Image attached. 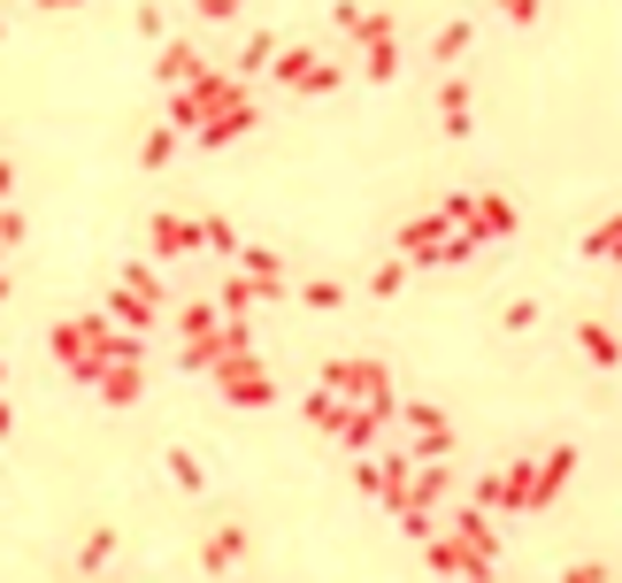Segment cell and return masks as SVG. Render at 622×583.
<instances>
[{"label":"cell","instance_id":"12","mask_svg":"<svg viewBox=\"0 0 622 583\" xmlns=\"http://www.w3.org/2000/svg\"><path fill=\"white\" fill-rule=\"evenodd\" d=\"M431 499H446V468H423V476L400 491V507H431Z\"/></svg>","mask_w":622,"mask_h":583},{"label":"cell","instance_id":"9","mask_svg":"<svg viewBox=\"0 0 622 583\" xmlns=\"http://www.w3.org/2000/svg\"><path fill=\"white\" fill-rule=\"evenodd\" d=\"M584 254H592V262H622V215H608V223L584 231Z\"/></svg>","mask_w":622,"mask_h":583},{"label":"cell","instance_id":"13","mask_svg":"<svg viewBox=\"0 0 622 583\" xmlns=\"http://www.w3.org/2000/svg\"><path fill=\"white\" fill-rule=\"evenodd\" d=\"M439 108H446V139H468V85H462V77L446 85V100H439Z\"/></svg>","mask_w":622,"mask_h":583},{"label":"cell","instance_id":"15","mask_svg":"<svg viewBox=\"0 0 622 583\" xmlns=\"http://www.w3.org/2000/svg\"><path fill=\"white\" fill-rule=\"evenodd\" d=\"M161 77H169V85H177V77H200V62H192L185 46H169V54H161Z\"/></svg>","mask_w":622,"mask_h":583},{"label":"cell","instance_id":"17","mask_svg":"<svg viewBox=\"0 0 622 583\" xmlns=\"http://www.w3.org/2000/svg\"><path fill=\"white\" fill-rule=\"evenodd\" d=\"M169 468H177V484H185V491H200V460H192V453H169Z\"/></svg>","mask_w":622,"mask_h":583},{"label":"cell","instance_id":"18","mask_svg":"<svg viewBox=\"0 0 622 583\" xmlns=\"http://www.w3.org/2000/svg\"><path fill=\"white\" fill-rule=\"evenodd\" d=\"M15 239H23V215H8V208H0V254H8Z\"/></svg>","mask_w":622,"mask_h":583},{"label":"cell","instance_id":"16","mask_svg":"<svg viewBox=\"0 0 622 583\" xmlns=\"http://www.w3.org/2000/svg\"><path fill=\"white\" fill-rule=\"evenodd\" d=\"M108 553H116V530H93V538H85V553H77V561H85V569H101V561H108Z\"/></svg>","mask_w":622,"mask_h":583},{"label":"cell","instance_id":"5","mask_svg":"<svg viewBox=\"0 0 622 583\" xmlns=\"http://www.w3.org/2000/svg\"><path fill=\"white\" fill-rule=\"evenodd\" d=\"M577 346H584V361H592V369H622V338L608 330V322H584V330H577Z\"/></svg>","mask_w":622,"mask_h":583},{"label":"cell","instance_id":"22","mask_svg":"<svg viewBox=\"0 0 622 583\" xmlns=\"http://www.w3.org/2000/svg\"><path fill=\"white\" fill-rule=\"evenodd\" d=\"M8 431H15V415H8V400H0V437H8Z\"/></svg>","mask_w":622,"mask_h":583},{"label":"cell","instance_id":"21","mask_svg":"<svg viewBox=\"0 0 622 583\" xmlns=\"http://www.w3.org/2000/svg\"><path fill=\"white\" fill-rule=\"evenodd\" d=\"M200 8H208V15H231V8H239V0H200Z\"/></svg>","mask_w":622,"mask_h":583},{"label":"cell","instance_id":"10","mask_svg":"<svg viewBox=\"0 0 622 583\" xmlns=\"http://www.w3.org/2000/svg\"><path fill=\"white\" fill-rule=\"evenodd\" d=\"M155 246H161V254H185V246H200V223H177V215H155Z\"/></svg>","mask_w":622,"mask_h":583},{"label":"cell","instance_id":"11","mask_svg":"<svg viewBox=\"0 0 622 583\" xmlns=\"http://www.w3.org/2000/svg\"><path fill=\"white\" fill-rule=\"evenodd\" d=\"M101 392H108V400H139V369H131V353L101 369Z\"/></svg>","mask_w":622,"mask_h":583},{"label":"cell","instance_id":"20","mask_svg":"<svg viewBox=\"0 0 622 583\" xmlns=\"http://www.w3.org/2000/svg\"><path fill=\"white\" fill-rule=\"evenodd\" d=\"M499 8H507L515 23H530V15H538V0H499Z\"/></svg>","mask_w":622,"mask_h":583},{"label":"cell","instance_id":"1","mask_svg":"<svg viewBox=\"0 0 622 583\" xmlns=\"http://www.w3.org/2000/svg\"><path fill=\"white\" fill-rule=\"evenodd\" d=\"M330 392H354L369 415H392V384H384V369H369V361H338V369H330Z\"/></svg>","mask_w":622,"mask_h":583},{"label":"cell","instance_id":"2","mask_svg":"<svg viewBox=\"0 0 622 583\" xmlns=\"http://www.w3.org/2000/svg\"><path fill=\"white\" fill-rule=\"evenodd\" d=\"M569 476H577V445H554L546 460H530V507H554Z\"/></svg>","mask_w":622,"mask_h":583},{"label":"cell","instance_id":"14","mask_svg":"<svg viewBox=\"0 0 622 583\" xmlns=\"http://www.w3.org/2000/svg\"><path fill=\"white\" fill-rule=\"evenodd\" d=\"M431 569H439V576H468V553L446 538V545H431Z\"/></svg>","mask_w":622,"mask_h":583},{"label":"cell","instance_id":"23","mask_svg":"<svg viewBox=\"0 0 622 583\" xmlns=\"http://www.w3.org/2000/svg\"><path fill=\"white\" fill-rule=\"evenodd\" d=\"M8 184H15V169H8V161H0V192H8Z\"/></svg>","mask_w":622,"mask_h":583},{"label":"cell","instance_id":"19","mask_svg":"<svg viewBox=\"0 0 622 583\" xmlns=\"http://www.w3.org/2000/svg\"><path fill=\"white\" fill-rule=\"evenodd\" d=\"M561 583H608V569H600V561H584V569H569Z\"/></svg>","mask_w":622,"mask_h":583},{"label":"cell","instance_id":"6","mask_svg":"<svg viewBox=\"0 0 622 583\" xmlns=\"http://www.w3.org/2000/svg\"><path fill=\"white\" fill-rule=\"evenodd\" d=\"M408 423H415V445H423V460L454 445V431H446V415H439V407H408Z\"/></svg>","mask_w":622,"mask_h":583},{"label":"cell","instance_id":"7","mask_svg":"<svg viewBox=\"0 0 622 583\" xmlns=\"http://www.w3.org/2000/svg\"><path fill=\"white\" fill-rule=\"evenodd\" d=\"M239 553H246V530H215V538H208V553H200V569H208V576H223V569H239Z\"/></svg>","mask_w":622,"mask_h":583},{"label":"cell","instance_id":"24","mask_svg":"<svg viewBox=\"0 0 622 583\" xmlns=\"http://www.w3.org/2000/svg\"><path fill=\"white\" fill-rule=\"evenodd\" d=\"M0 299H8V277H0Z\"/></svg>","mask_w":622,"mask_h":583},{"label":"cell","instance_id":"8","mask_svg":"<svg viewBox=\"0 0 622 583\" xmlns=\"http://www.w3.org/2000/svg\"><path fill=\"white\" fill-rule=\"evenodd\" d=\"M285 85H308V93H330L338 70L330 62H308V54H285Z\"/></svg>","mask_w":622,"mask_h":583},{"label":"cell","instance_id":"3","mask_svg":"<svg viewBox=\"0 0 622 583\" xmlns=\"http://www.w3.org/2000/svg\"><path fill=\"white\" fill-rule=\"evenodd\" d=\"M462 223H468V239H476V246H484V239H507V231H515V208H507V200H499V192H468Z\"/></svg>","mask_w":622,"mask_h":583},{"label":"cell","instance_id":"4","mask_svg":"<svg viewBox=\"0 0 622 583\" xmlns=\"http://www.w3.org/2000/svg\"><path fill=\"white\" fill-rule=\"evenodd\" d=\"M223 392H231V400H246V407H262V400H270L277 384H270V377H262V369H254L246 353H231V369H223Z\"/></svg>","mask_w":622,"mask_h":583}]
</instances>
